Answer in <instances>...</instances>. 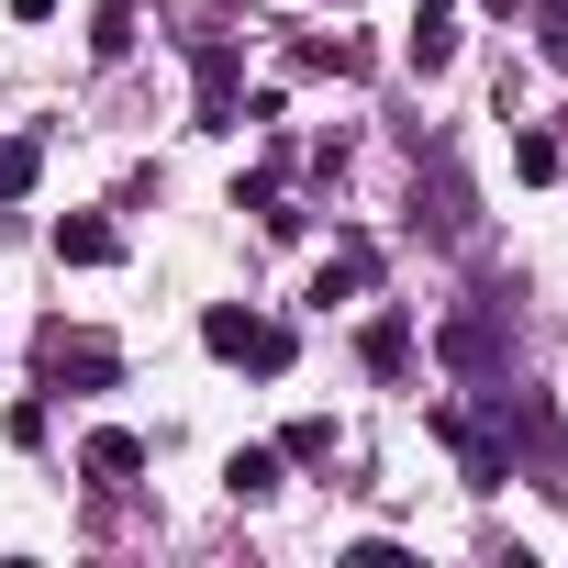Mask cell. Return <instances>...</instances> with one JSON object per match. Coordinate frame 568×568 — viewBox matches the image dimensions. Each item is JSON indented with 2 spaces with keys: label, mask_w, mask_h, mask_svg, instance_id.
<instances>
[{
  "label": "cell",
  "mask_w": 568,
  "mask_h": 568,
  "mask_svg": "<svg viewBox=\"0 0 568 568\" xmlns=\"http://www.w3.org/2000/svg\"><path fill=\"white\" fill-rule=\"evenodd\" d=\"M201 346H212V357H234V368H291V324L234 313V302H212V313H201Z\"/></svg>",
  "instance_id": "6da1fadb"
},
{
  "label": "cell",
  "mask_w": 568,
  "mask_h": 568,
  "mask_svg": "<svg viewBox=\"0 0 568 568\" xmlns=\"http://www.w3.org/2000/svg\"><path fill=\"white\" fill-rule=\"evenodd\" d=\"M57 256H68V267H112V256H123V234H112L101 212H68V223H57Z\"/></svg>",
  "instance_id": "7a4b0ae2"
},
{
  "label": "cell",
  "mask_w": 568,
  "mask_h": 568,
  "mask_svg": "<svg viewBox=\"0 0 568 568\" xmlns=\"http://www.w3.org/2000/svg\"><path fill=\"white\" fill-rule=\"evenodd\" d=\"M45 368H57V379H112L123 357H112L101 335H45Z\"/></svg>",
  "instance_id": "3957f363"
},
{
  "label": "cell",
  "mask_w": 568,
  "mask_h": 568,
  "mask_svg": "<svg viewBox=\"0 0 568 568\" xmlns=\"http://www.w3.org/2000/svg\"><path fill=\"white\" fill-rule=\"evenodd\" d=\"M457 57V0H424L413 12V68H446Z\"/></svg>",
  "instance_id": "277c9868"
},
{
  "label": "cell",
  "mask_w": 568,
  "mask_h": 568,
  "mask_svg": "<svg viewBox=\"0 0 568 568\" xmlns=\"http://www.w3.org/2000/svg\"><path fill=\"white\" fill-rule=\"evenodd\" d=\"M201 123H234V45H201Z\"/></svg>",
  "instance_id": "5b68a950"
},
{
  "label": "cell",
  "mask_w": 568,
  "mask_h": 568,
  "mask_svg": "<svg viewBox=\"0 0 568 568\" xmlns=\"http://www.w3.org/2000/svg\"><path fill=\"white\" fill-rule=\"evenodd\" d=\"M223 479H234V501H267V490H278V446H234Z\"/></svg>",
  "instance_id": "8992f818"
},
{
  "label": "cell",
  "mask_w": 568,
  "mask_h": 568,
  "mask_svg": "<svg viewBox=\"0 0 568 568\" xmlns=\"http://www.w3.org/2000/svg\"><path fill=\"white\" fill-rule=\"evenodd\" d=\"M402 357H413V324H402V313H379V324H368V368H379V379H390V368H402Z\"/></svg>",
  "instance_id": "52a82bcc"
},
{
  "label": "cell",
  "mask_w": 568,
  "mask_h": 568,
  "mask_svg": "<svg viewBox=\"0 0 568 568\" xmlns=\"http://www.w3.org/2000/svg\"><path fill=\"white\" fill-rule=\"evenodd\" d=\"M134 468H145L134 435H90V479H134Z\"/></svg>",
  "instance_id": "ba28073f"
},
{
  "label": "cell",
  "mask_w": 568,
  "mask_h": 568,
  "mask_svg": "<svg viewBox=\"0 0 568 568\" xmlns=\"http://www.w3.org/2000/svg\"><path fill=\"white\" fill-rule=\"evenodd\" d=\"M513 168L524 179H557V134H513Z\"/></svg>",
  "instance_id": "9c48e42d"
},
{
  "label": "cell",
  "mask_w": 568,
  "mask_h": 568,
  "mask_svg": "<svg viewBox=\"0 0 568 568\" xmlns=\"http://www.w3.org/2000/svg\"><path fill=\"white\" fill-rule=\"evenodd\" d=\"M34 190V145H0V201H23Z\"/></svg>",
  "instance_id": "30bf717a"
},
{
  "label": "cell",
  "mask_w": 568,
  "mask_h": 568,
  "mask_svg": "<svg viewBox=\"0 0 568 568\" xmlns=\"http://www.w3.org/2000/svg\"><path fill=\"white\" fill-rule=\"evenodd\" d=\"M12 12H23V23H45V12H57V0H12Z\"/></svg>",
  "instance_id": "8fae6325"
},
{
  "label": "cell",
  "mask_w": 568,
  "mask_h": 568,
  "mask_svg": "<svg viewBox=\"0 0 568 568\" xmlns=\"http://www.w3.org/2000/svg\"><path fill=\"white\" fill-rule=\"evenodd\" d=\"M546 12H568V0H546Z\"/></svg>",
  "instance_id": "7c38bea8"
}]
</instances>
